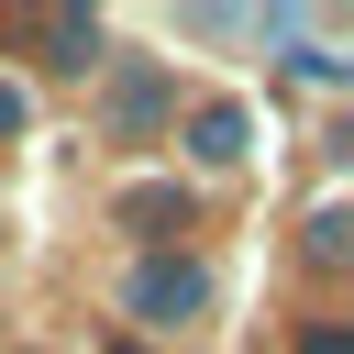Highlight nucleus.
I'll return each instance as SVG.
<instances>
[{
    "mask_svg": "<svg viewBox=\"0 0 354 354\" xmlns=\"http://www.w3.org/2000/svg\"><path fill=\"white\" fill-rule=\"evenodd\" d=\"M133 299H144V310H199V277H188V266H144Z\"/></svg>",
    "mask_w": 354,
    "mask_h": 354,
    "instance_id": "1",
    "label": "nucleus"
},
{
    "mask_svg": "<svg viewBox=\"0 0 354 354\" xmlns=\"http://www.w3.org/2000/svg\"><path fill=\"white\" fill-rule=\"evenodd\" d=\"M199 155H243V111H199Z\"/></svg>",
    "mask_w": 354,
    "mask_h": 354,
    "instance_id": "2",
    "label": "nucleus"
}]
</instances>
